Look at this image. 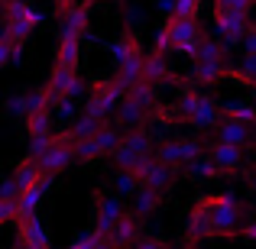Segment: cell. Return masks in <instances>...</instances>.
<instances>
[{
    "label": "cell",
    "instance_id": "obj_1",
    "mask_svg": "<svg viewBox=\"0 0 256 249\" xmlns=\"http://www.w3.org/2000/svg\"><path fill=\"white\" fill-rule=\"evenodd\" d=\"M152 120H162V123H192V126H198V130L214 133L218 123L224 120V113H220V104L214 97L188 87V91H182V97L175 100L172 107H159Z\"/></svg>",
    "mask_w": 256,
    "mask_h": 249
},
{
    "label": "cell",
    "instance_id": "obj_2",
    "mask_svg": "<svg viewBox=\"0 0 256 249\" xmlns=\"http://www.w3.org/2000/svg\"><path fill=\"white\" fill-rule=\"evenodd\" d=\"M201 42H204V32H201V23L198 19H178V16H166L162 29L156 36V45L152 52L156 55H166V52H185V55H198Z\"/></svg>",
    "mask_w": 256,
    "mask_h": 249
},
{
    "label": "cell",
    "instance_id": "obj_3",
    "mask_svg": "<svg viewBox=\"0 0 256 249\" xmlns=\"http://www.w3.org/2000/svg\"><path fill=\"white\" fill-rule=\"evenodd\" d=\"M208 211H211V237H240L244 230V204L230 194H208Z\"/></svg>",
    "mask_w": 256,
    "mask_h": 249
},
{
    "label": "cell",
    "instance_id": "obj_4",
    "mask_svg": "<svg viewBox=\"0 0 256 249\" xmlns=\"http://www.w3.org/2000/svg\"><path fill=\"white\" fill-rule=\"evenodd\" d=\"M156 156V143H152V136L146 130H130L124 133V139H120V146L114 149L110 156V165L117 168V172H133L143 159Z\"/></svg>",
    "mask_w": 256,
    "mask_h": 249
},
{
    "label": "cell",
    "instance_id": "obj_5",
    "mask_svg": "<svg viewBox=\"0 0 256 249\" xmlns=\"http://www.w3.org/2000/svg\"><path fill=\"white\" fill-rule=\"evenodd\" d=\"M126 87L117 81V78H100V81H91L88 87V100H84V117L94 120H107L114 113V107L124 104Z\"/></svg>",
    "mask_w": 256,
    "mask_h": 249
},
{
    "label": "cell",
    "instance_id": "obj_6",
    "mask_svg": "<svg viewBox=\"0 0 256 249\" xmlns=\"http://www.w3.org/2000/svg\"><path fill=\"white\" fill-rule=\"evenodd\" d=\"M201 156H208V143L198 136H178V139H162L156 143V159L166 165H172L175 172L178 168H188L192 162H198Z\"/></svg>",
    "mask_w": 256,
    "mask_h": 249
},
{
    "label": "cell",
    "instance_id": "obj_7",
    "mask_svg": "<svg viewBox=\"0 0 256 249\" xmlns=\"http://www.w3.org/2000/svg\"><path fill=\"white\" fill-rule=\"evenodd\" d=\"M0 13H4V29L0 32H6V36H13V39H23V42L30 39V32L42 23V13L32 3H26V0H4V3H0Z\"/></svg>",
    "mask_w": 256,
    "mask_h": 249
},
{
    "label": "cell",
    "instance_id": "obj_8",
    "mask_svg": "<svg viewBox=\"0 0 256 249\" xmlns=\"http://www.w3.org/2000/svg\"><path fill=\"white\" fill-rule=\"evenodd\" d=\"M78 143H82V139L72 133V126H68V130H62V133H56V139H52L49 152L39 159V168H42V175L56 178V175L65 172L72 162H78Z\"/></svg>",
    "mask_w": 256,
    "mask_h": 249
},
{
    "label": "cell",
    "instance_id": "obj_9",
    "mask_svg": "<svg viewBox=\"0 0 256 249\" xmlns=\"http://www.w3.org/2000/svg\"><path fill=\"white\" fill-rule=\"evenodd\" d=\"M124 214H126V207L120 204L117 194H107L104 188H98V191L91 194V217H94V230H98V233L110 237L114 227L120 224Z\"/></svg>",
    "mask_w": 256,
    "mask_h": 249
},
{
    "label": "cell",
    "instance_id": "obj_10",
    "mask_svg": "<svg viewBox=\"0 0 256 249\" xmlns=\"http://www.w3.org/2000/svg\"><path fill=\"white\" fill-rule=\"evenodd\" d=\"M120 139H124V133L117 130L114 123H107L100 133H94L91 139H84V143H78V162H98V159H110L114 149L120 146Z\"/></svg>",
    "mask_w": 256,
    "mask_h": 249
},
{
    "label": "cell",
    "instance_id": "obj_11",
    "mask_svg": "<svg viewBox=\"0 0 256 249\" xmlns=\"http://www.w3.org/2000/svg\"><path fill=\"white\" fill-rule=\"evenodd\" d=\"M133 175H136L140 188H152V191H162V194L169 191L172 181H175V168H172V165H166V162H159L156 156L143 159V162L133 168Z\"/></svg>",
    "mask_w": 256,
    "mask_h": 249
},
{
    "label": "cell",
    "instance_id": "obj_12",
    "mask_svg": "<svg viewBox=\"0 0 256 249\" xmlns=\"http://www.w3.org/2000/svg\"><path fill=\"white\" fill-rule=\"evenodd\" d=\"M208 159L220 168V175H237V172H244V165H246V149L211 139V143H208Z\"/></svg>",
    "mask_w": 256,
    "mask_h": 249
},
{
    "label": "cell",
    "instance_id": "obj_13",
    "mask_svg": "<svg viewBox=\"0 0 256 249\" xmlns=\"http://www.w3.org/2000/svg\"><path fill=\"white\" fill-rule=\"evenodd\" d=\"M56 16H58V39H82L88 29V16H91V3L82 0V3L56 13Z\"/></svg>",
    "mask_w": 256,
    "mask_h": 249
},
{
    "label": "cell",
    "instance_id": "obj_14",
    "mask_svg": "<svg viewBox=\"0 0 256 249\" xmlns=\"http://www.w3.org/2000/svg\"><path fill=\"white\" fill-rule=\"evenodd\" d=\"M140 240H143V217L136 211H126L120 217V224L114 227L110 243H114V249H136Z\"/></svg>",
    "mask_w": 256,
    "mask_h": 249
},
{
    "label": "cell",
    "instance_id": "obj_15",
    "mask_svg": "<svg viewBox=\"0 0 256 249\" xmlns=\"http://www.w3.org/2000/svg\"><path fill=\"white\" fill-rule=\"evenodd\" d=\"M214 139L218 143L240 146V149H256V126L237 123V120H220L218 130H214Z\"/></svg>",
    "mask_w": 256,
    "mask_h": 249
},
{
    "label": "cell",
    "instance_id": "obj_16",
    "mask_svg": "<svg viewBox=\"0 0 256 249\" xmlns=\"http://www.w3.org/2000/svg\"><path fill=\"white\" fill-rule=\"evenodd\" d=\"M211 237V211H208V194L194 201V207L188 211L185 220V243H198V240Z\"/></svg>",
    "mask_w": 256,
    "mask_h": 249
},
{
    "label": "cell",
    "instance_id": "obj_17",
    "mask_svg": "<svg viewBox=\"0 0 256 249\" xmlns=\"http://www.w3.org/2000/svg\"><path fill=\"white\" fill-rule=\"evenodd\" d=\"M16 249H52L49 246V233H46L42 220H39V214H32V217H23L16 224Z\"/></svg>",
    "mask_w": 256,
    "mask_h": 249
},
{
    "label": "cell",
    "instance_id": "obj_18",
    "mask_svg": "<svg viewBox=\"0 0 256 249\" xmlns=\"http://www.w3.org/2000/svg\"><path fill=\"white\" fill-rule=\"evenodd\" d=\"M13 181H16L20 185V191H30L32 185H39V181L46 178L42 175V168H39V159H32L30 152H26L23 159H16V162H13Z\"/></svg>",
    "mask_w": 256,
    "mask_h": 249
},
{
    "label": "cell",
    "instance_id": "obj_19",
    "mask_svg": "<svg viewBox=\"0 0 256 249\" xmlns=\"http://www.w3.org/2000/svg\"><path fill=\"white\" fill-rule=\"evenodd\" d=\"M214 26L227 42H237L250 32V16H237V13H218L214 10Z\"/></svg>",
    "mask_w": 256,
    "mask_h": 249
},
{
    "label": "cell",
    "instance_id": "obj_20",
    "mask_svg": "<svg viewBox=\"0 0 256 249\" xmlns=\"http://www.w3.org/2000/svg\"><path fill=\"white\" fill-rule=\"evenodd\" d=\"M114 58H117V65H130V62H140L143 55V45H140V36L133 29H124L120 32V39L114 42Z\"/></svg>",
    "mask_w": 256,
    "mask_h": 249
},
{
    "label": "cell",
    "instance_id": "obj_21",
    "mask_svg": "<svg viewBox=\"0 0 256 249\" xmlns=\"http://www.w3.org/2000/svg\"><path fill=\"white\" fill-rule=\"evenodd\" d=\"M52 117H56L52 110H39V113H30V117H23L30 143H39V139H52V136H56V133H52Z\"/></svg>",
    "mask_w": 256,
    "mask_h": 249
},
{
    "label": "cell",
    "instance_id": "obj_22",
    "mask_svg": "<svg viewBox=\"0 0 256 249\" xmlns=\"http://www.w3.org/2000/svg\"><path fill=\"white\" fill-rule=\"evenodd\" d=\"M220 78H230V68H227V65H218V62H194V68H192V81H194V84L211 87V84H218Z\"/></svg>",
    "mask_w": 256,
    "mask_h": 249
},
{
    "label": "cell",
    "instance_id": "obj_23",
    "mask_svg": "<svg viewBox=\"0 0 256 249\" xmlns=\"http://www.w3.org/2000/svg\"><path fill=\"white\" fill-rule=\"evenodd\" d=\"M78 62H82V39H58V49H56V65L78 71Z\"/></svg>",
    "mask_w": 256,
    "mask_h": 249
},
{
    "label": "cell",
    "instance_id": "obj_24",
    "mask_svg": "<svg viewBox=\"0 0 256 249\" xmlns=\"http://www.w3.org/2000/svg\"><path fill=\"white\" fill-rule=\"evenodd\" d=\"M23 52H26L23 39H13V36H6V32H0V65H4V68L16 65Z\"/></svg>",
    "mask_w": 256,
    "mask_h": 249
},
{
    "label": "cell",
    "instance_id": "obj_25",
    "mask_svg": "<svg viewBox=\"0 0 256 249\" xmlns=\"http://www.w3.org/2000/svg\"><path fill=\"white\" fill-rule=\"evenodd\" d=\"M68 249H114V243H110V237H104V233H98V230L91 227V230L78 233L75 243H72Z\"/></svg>",
    "mask_w": 256,
    "mask_h": 249
},
{
    "label": "cell",
    "instance_id": "obj_26",
    "mask_svg": "<svg viewBox=\"0 0 256 249\" xmlns=\"http://www.w3.org/2000/svg\"><path fill=\"white\" fill-rule=\"evenodd\" d=\"M159 204H162V191H152V188H140V194L133 198V211H136L140 217L152 214Z\"/></svg>",
    "mask_w": 256,
    "mask_h": 249
},
{
    "label": "cell",
    "instance_id": "obj_27",
    "mask_svg": "<svg viewBox=\"0 0 256 249\" xmlns=\"http://www.w3.org/2000/svg\"><path fill=\"white\" fill-rule=\"evenodd\" d=\"M220 113H224V120H237V123L256 126V107H246V104H220Z\"/></svg>",
    "mask_w": 256,
    "mask_h": 249
},
{
    "label": "cell",
    "instance_id": "obj_28",
    "mask_svg": "<svg viewBox=\"0 0 256 249\" xmlns=\"http://www.w3.org/2000/svg\"><path fill=\"white\" fill-rule=\"evenodd\" d=\"M256 0H214V10L218 13H237V16H250Z\"/></svg>",
    "mask_w": 256,
    "mask_h": 249
},
{
    "label": "cell",
    "instance_id": "obj_29",
    "mask_svg": "<svg viewBox=\"0 0 256 249\" xmlns=\"http://www.w3.org/2000/svg\"><path fill=\"white\" fill-rule=\"evenodd\" d=\"M185 172H188V175H194V178H218V175H220V168L214 165L208 156H201L198 162H192V165L185 168Z\"/></svg>",
    "mask_w": 256,
    "mask_h": 249
},
{
    "label": "cell",
    "instance_id": "obj_30",
    "mask_svg": "<svg viewBox=\"0 0 256 249\" xmlns=\"http://www.w3.org/2000/svg\"><path fill=\"white\" fill-rule=\"evenodd\" d=\"M198 10H201V0H175L169 16H178V19H198Z\"/></svg>",
    "mask_w": 256,
    "mask_h": 249
},
{
    "label": "cell",
    "instance_id": "obj_31",
    "mask_svg": "<svg viewBox=\"0 0 256 249\" xmlns=\"http://www.w3.org/2000/svg\"><path fill=\"white\" fill-rule=\"evenodd\" d=\"M114 185H117L120 194H133V198L140 194V181H136V175H133V172H117Z\"/></svg>",
    "mask_w": 256,
    "mask_h": 249
},
{
    "label": "cell",
    "instance_id": "obj_32",
    "mask_svg": "<svg viewBox=\"0 0 256 249\" xmlns=\"http://www.w3.org/2000/svg\"><path fill=\"white\" fill-rule=\"evenodd\" d=\"M136 249H172V246H169V240H162V237H143L136 243Z\"/></svg>",
    "mask_w": 256,
    "mask_h": 249
},
{
    "label": "cell",
    "instance_id": "obj_33",
    "mask_svg": "<svg viewBox=\"0 0 256 249\" xmlns=\"http://www.w3.org/2000/svg\"><path fill=\"white\" fill-rule=\"evenodd\" d=\"M240 237H244V240H250V243H256V214H253V217H250V220L244 224V230H240Z\"/></svg>",
    "mask_w": 256,
    "mask_h": 249
},
{
    "label": "cell",
    "instance_id": "obj_34",
    "mask_svg": "<svg viewBox=\"0 0 256 249\" xmlns=\"http://www.w3.org/2000/svg\"><path fill=\"white\" fill-rule=\"evenodd\" d=\"M75 113V100H62V104H56V117H72Z\"/></svg>",
    "mask_w": 256,
    "mask_h": 249
},
{
    "label": "cell",
    "instance_id": "obj_35",
    "mask_svg": "<svg viewBox=\"0 0 256 249\" xmlns=\"http://www.w3.org/2000/svg\"><path fill=\"white\" fill-rule=\"evenodd\" d=\"M244 178H246V188H250V191L256 194V165H253V168H246V172H244Z\"/></svg>",
    "mask_w": 256,
    "mask_h": 249
},
{
    "label": "cell",
    "instance_id": "obj_36",
    "mask_svg": "<svg viewBox=\"0 0 256 249\" xmlns=\"http://www.w3.org/2000/svg\"><path fill=\"white\" fill-rule=\"evenodd\" d=\"M52 3H56V6H58V10H56V13H62V10H68V6H75V0H52Z\"/></svg>",
    "mask_w": 256,
    "mask_h": 249
},
{
    "label": "cell",
    "instance_id": "obj_37",
    "mask_svg": "<svg viewBox=\"0 0 256 249\" xmlns=\"http://www.w3.org/2000/svg\"><path fill=\"white\" fill-rule=\"evenodd\" d=\"M240 84H246V87H250V91H256V81H240Z\"/></svg>",
    "mask_w": 256,
    "mask_h": 249
},
{
    "label": "cell",
    "instance_id": "obj_38",
    "mask_svg": "<svg viewBox=\"0 0 256 249\" xmlns=\"http://www.w3.org/2000/svg\"><path fill=\"white\" fill-rule=\"evenodd\" d=\"M188 249H192V246H188Z\"/></svg>",
    "mask_w": 256,
    "mask_h": 249
}]
</instances>
